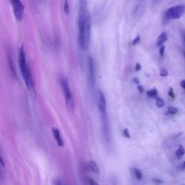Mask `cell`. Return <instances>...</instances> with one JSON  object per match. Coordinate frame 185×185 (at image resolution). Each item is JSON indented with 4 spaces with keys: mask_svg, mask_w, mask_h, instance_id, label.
Segmentation results:
<instances>
[{
    "mask_svg": "<svg viewBox=\"0 0 185 185\" xmlns=\"http://www.w3.org/2000/svg\"><path fill=\"white\" fill-rule=\"evenodd\" d=\"M18 62L21 76L27 88L32 96L33 97H36V91L35 85L27 62L26 52L23 45L21 46L19 49Z\"/></svg>",
    "mask_w": 185,
    "mask_h": 185,
    "instance_id": "6da1fadb",
    "label": "cell"
},
{
    "mask_svg": "<svg viewBox=\"0 0 185 185\" xmlns=\"http://www.w3.org/2000/svg\"><path fill=\"white\" fill-rule=\"evenodd\" d=\"M78 26V44L82 49L86 51L89 48L91 33V19L88 13L79 14Z\"/></svg>",
    "mask_w": 185,
    "mask_h": 185,
    "instance_id": "7a4b0ae2",
    "label": "cell"
},
{
    "mask_svg": "<svg viewBox=\"0 0 185 185\" xmlns=\"http://www.w3.org/2000/svg\"><path fill=\"white\" fill-rule=\"evenodd\" d=\"M59 84L65 97L68 110L73 113L75 109L74 98L70 88L69 80L66 75L62 74L59 78Z\"/></svg>",
    "mask_w": 185,
    "mask_h": 185,
    "instance_id": "3957f363",
    "label": "cell"
},
{
    "mask_svg": "<svg viewBox=\"0 0 185 185\" xmlns=\"http://www.w3.org/2000/svg\"><path fill=\"white\" fill-rule=\"evenodd\" d=\"M185 14V5L180 4L167 9L163 12L162 23L165 26L173 20L178 19Z\"/></svg>",
    "mask_w": 185,
    "mask_h": 185,
    "instance_id": "277c9868",
    "label": "cell"
},
{
    "mask_svg": "<svg viewBox=\"0 0 185 185\" xmlns=\"http://www.w3.org/2000/svg\"><path fill=\"white\" fill-rule=\"evenodd\" d=\"M12 5L14 15L17 21H20L23 19L25 8L20 0H10Z\"/></svg>",
    "mask_w": 185,
    "mask_h": 185,
    "instance_id": "5b68a950",
    "label": "cell"
},
{
    "mask_svg": "<svg viewBox=\"0 0 185 185\" xmlns=\"http://www.w3.org/2000/svg\"><path fill=\"white\" fill-rule=\"evenodd\" d=\"M88 66L89 83L91 86L93 87L94 85V74L93 60L91 57H89L88 59Z\"/></svg>",
    "mask_w": 185,
    "mask_h": 185,
    "instance_id": "8992f818",
    "label": "cell"
},
{
    "mask_svg": "<svg viewBox=\"0 0 185 185\" xmlns=\"http://www.w3.org/2000/svg\"><path fill=\"white\" fill-rule=\"evenodd\" d=\"M8 54V65L9 66L10 70L11 72V73L12 75V76L14 79H17V74L16 73L15 68L14 67L13 59H12L11 53L9 51V50H8L7 52Z\"/></svg>",
    "mask_w": 185,
    "mask_h": 185,
    "instance_id": "52a82bcc",
    "label": "cell"
},
{
    "mask_svg": "<svg viewBox=\"0 0 185 185\" xmlns=\"http://www.w3.org/2000/svg\"><path fill=\"white\" fill-rule=\"evenodd\" d=\"M99 107L102 113L105 112L106 109V102L105 97L101 91H99L98 93Z\"/></svg>",
    "mask_w": 185,
    "mask_h": 185,
    "instance_id": "ba28073f",
    "label": "cell"
},
{
    "mask_svg": "<svg viewBox=\"0 0 185 185\" xmlns=\"http://www.w3.org/2000/svg\"><path fill=\"white\" fill-rule=\"evenodd\" d=\"M52 132L53 133L54 137L56 141L57 144L59 146L63 147L64 146V142L60 136L58 129L55 127H54L52 129Z\"/></svg>",
    "mask_w": 185,
    "mask_h": 185,
    "instance_id": "9c48e42d",
    "label": "cell"
},
{
    "mask_svg": "<svg viewBox=\"0 0 185 185\" xmlns=\"http://www.w3.org/2000/svg\"><path fill=\"white\" fill-rule=\"evenodd\" d=\"M168 39V35L165 32H163L159 35L157 39V45L160 47L163 45L166 42Z\"/></svg>",
    "mask_w": 185,
    "mask_h": 185,
    "instance_id": "30bf717a",
    "label": "cell"
},
{
    "mask_svg": "<svg viewBox=\"0 0 185 185\" xmlns=\"http://www.w3.org/2000/svg\"><path fill=\"white\" fill-rule=\"evenodd\" d=\"M185 153V151L184 147L182 145H179V148L176 152V155L178 159H180Z\"/></svg>",
    "mask_w": 185,
    "mask_h": 185,
    "instance_id": "8fae6325",
    "label": "cell"
},
{
    "mask_svg": "<svg viewBox=\"0 0 185 185\" xmlns=\"http://www.w3.org/2000/svg\"><path fill=\"white\" fill-rule=\"evenodd\" d=\"M90 166L91 170L95 174H99V170L97 165L94 161H91L90 162Z\"/></svg>",
    "mask_w": 185,
    "mask_h": 185,
    "instance_id": "7c38bea8",
    "label": "cell"
},
{
    "mask_svg": "<svg viewBox=\"0 0 185 185\" xmlns=\"http://www.w3.org/2000/svg\"><path fill=\"white\" fill-rule=\"evenodd\" d=\"M158 91L156 88H153L147 92V95L150 98H155L157 97Z\"/></svg>",
    "mask_w": 185,
    "mask_h": 185,
    "instance_id": "4fadbf2b",
    "label": "cell"
},
{
    "mask_svg": "<svg viewBox=\"0 0 185 185\" xmlns=\"http://www.w3.org/2000/svg\"><path fill=\"white\" fill-rule=\"evenodd\" d=\"M64 11L66 15H69V5L68 0H65L64 7Z\"/></svg>",
    "mask_w": 185,
    "mask_h": 185,
    "instance_id": "5bb4252c",
    "label": "cell"
},
{
    "mask_svg": "<svg viewBox=\"0 0 185 185\" xmlns=\"http://www.w3.org/2000/svg\"><path fill=\"white\" fill-rule=\"evenodd\" d=\"M134 171L136 177L138 180H141L143 177V174L141 171L138 169H135Z\"/></svg>",
    "mask_w": 185,
    "mask_h": 185,
    "instance_id": "9a60e30c",
    "label": "cell"
},
{
    "mask_svg": "<svg viewBox=\"0 0 185 185\" xmlns=\"http://www.w3.org/2000/svg\"><path fill=\"white\" fill-rule=\"evenodd\" d=\"M156 104L158 107L161 108L164 106V103L163 100L161 98L157 97L156 98Z\"/></svg>",
    "mask_w": 185,
    "mask_h": 185,
    "instance_id": "2e32d148",
    "label": "cell"
},
{
    "mask_svg": "<svg viewBox=\"0 0 185 185\" xmlns=\"http://www.w3.org/2000/svg\"><path fill=\"white\" fill-rule=\"evenodd\" d=\"M168 112L171 114H175L178 112V109L175 107L169 106L168 107Z\"/></svg>",
    "mask_w": 185,
    "mask_h": 185,
    "instance_id": "e0dca14e",
    "label": "cell"
},
{
    "mask_svg": "<svg viewBox=\"0 0 185 185\" xmlns=\"http://www.w3.org/2000/svg\"><path fill=\"white\" fill-rule=\"evenodd\" d=\"M168 94L169 96L173 99H175V93H174V90L172 88H170L169 90Z\"/></svg>",
    "mask_w": 185,
    "mask_h": 185,
    "instance_id": "ac0fdd59",
    "label": "cell"
},
{
    "mask_svg": "<svg viewBox=\"0 0 185 185\" xmlns=\"http://www.w3.org/2000/svg\"><path fill=\"white\" fill-rule=\"evenodd\" d=\"M168 75V71L165 69H162L160 73V75L161 77H166Z\"/></svg>",
    "mask_w": 185,
    "mask_h": 185,
    "instance_id": "d6986e66",
    "label": "cell"
},
{
    "mask_svg": "<svg viewBox=\"0 0 185 185\" xmlns=\"http://www.w3.org/2000/svg\"><path fill=\"white\" fill-rule=\"evenodd\" d=\"M165 47L162 45L161 46L159 49V54L161 57H163L164 54Z\"/></svg>",
    "mask_w": 185,
    "mask_h": 185,
    "instance_id": "ffe728a7",
    "label": "cell"
},
{
    "mask_svg": "<svg viewBox=\"0 0 185 185\" xmlns=\"http://www.w3.org/2000/svg\"><path fill=\"white\" fill-rule=\"evenodd\" d=\"M181 32L183 42L185 46V30L184 29L181 30Z\"/></svg>",
    "mask_w": 185,
    "mask_h": 185,
    "instance_id": "44dd1931",
    "label": "cell"
},
{
    "mask_svg": "<svg viewBox=\"0 0 185 185\" xmlns=\"http://www.w3.org/2000/svg\"><path fill=\"white\" fill-rule=\"evenodd\" d=\"M124 134L125 137L127 138H130L131 137L128 131V130L127 129H125L124 131Z\"/></svg>",
    "mask_w": 185,
    "mask_h": 185,
    "instance_id": "7402d4cb",
    "label": "cell"
},
{
    "mask_svg": "<svg viewBox=\"0 0 185 185\" xmlns=\"http://www.w3.org/2000/svg\"><path fill=\"white\" fill-rule=\"evenodd\" d=\"M140 41V37L139 36H138L136 38V39H134L133 41V45H135L137 44L138 43H139Z\"/></svg>",
    "mask_w": 185,
    "mask_h": 185,
    "instance_id": "603a6c76",
    "label": "cell"
},
{
    "mask_svg": "<svg viewBox=\"0 0 185 185\" xmlns=\"http://www.w3.org/2000/svg\"><path fill=\"white\" fill-rule=\"evenodd\" d=\"M153 180L154 182L156 183V184H161L162 183V181L160 180L159 179H153Z\"/></svg>",
    "mask_w": 185,
    "mask_h": 185,
    "instance_id": "cb8c5ba5",
    "label": "cell"
},
{
    "mask_svg": "<svg viewBox=\"0 0 185 185\" xmlns=\"http://www.w3.org/2000/svg\"><path fill=\"white\" fill-rule=\"evenodd\" d=\"M132 82L134 83L137 84L139 83L140 80L139 78H137V77H136V78L133 79Z\"/></svg>",
    "mask_w": 185,
    "mask_h": 185,
    "instance_id": "d4e9b609",
    "label": "cell"
},
{
    "mask_svg": "<svg viewBox=\"0 0 185 185\" xmlns=\"http://www.w3.org/2000/svg\"><path fill=\"white\" fill-rule=\"evenodd\" d=\"M180 86L183 89H185V80L181 81L180 82Z\"/></svg>",
    "mask_w": 185,
    "mask_h": 185,
    "instance_id": "484cf974",
    "label": "cell"
},
{
    "mask_svg": "<svg viewBox=\"0 0 185 185\" xmlns=\"http://www.w3.org/2000/svg\"><path fill=\"white\" fill-rule=\"evenodd\" d=\"M89 183L90 184L92 185H97L98 184L96 181L92 179L89 180Z\"/></svg>",
    "mask_w": 185,
    "mask_h": 185,
    "instance_id": "4316f807",
    "label": "cell"
},
{
    "mask_svg": "<svg viewBox=\"0 0 185 185\" xmlns=\"http://www.w3.org/2000/svg\"><path fill=\"white\" fill-rule=\"evenodd\" d=\"M138 91L140 93H142L143 91V88L141 85H139L137 87Z\"/></svg>",
    "mask_w": 185,
    "mask_h": 185,
    "instance_id": "83f0119b",
    "label": "cell"
},
{
    "mask_svg": "<svg viewBox=\"0 0 185 185\" xmlns=\"http://www.w3.org/2000/svg\"><path fill=\"white\" fill-rule=\"evenodd\" d=\"M141 69V67L140 64L139 63H137L136 65V71H139Z\"/></svg>",
    "mask_w": 185,
    "mask_h": 185,
    "instance_id": "f1b7e54d",
    "label": "cell"
},
{
    "mask_svg": "<svg viewBox=\"0 0 185 185\" xmlns=\"http://www.w3.org/2000/svg\"><path fill=\"white\" fill-rule=\"evenodd\" d=\"M179 168L181 170L185 169V161L183 163L181 166H179Z\"/></svg>",
    "mask_w": 185,
    "mask_h": 185,
    "instance_id": "f546056e",
    "label": "cell"
},
{
    "mask_svg": "<svg viewBox=\"0 0 185 185\" xmlns=\"http://www.w3.org/2000/svg\"><path fill=\"white\" fill-rule=\"evenodd\" d=\"M0 161H1V164L2 165V167H3V168H5V163L4 162V161H3L2 158L1 157V159H0Z\"/></svg>",
    "mask_w": 185,
    "mask_h": 185,
    "instance_id": "4dcf8cb0",
    "label": "cell"
},
{
    "mask_svg": "<svg viewBox=\"0 0 185 185\" xmlns=\"http://www.w3.org/2000/svg\"><path fill=\"white\" fill-rule=\"evenodd\" d=\"M183 134V133H179L178 134V135H177V136H176V138H177V137H178V136L181 135V134Z\"/></svg>",
    "mask_w": 185,
    "mask_h": 185,
    "instance_id": "1f68e13d",
    "label": "cell"
},
{
    "mask_svg": "<svg viewBox=\"0 0 185 185\" xmlns=\"http://www.w3.org/2000/svg\"><path fill=\"white\" fill-rule=\"evenodd\" d=\"M183 55H184V56L185 58V51H183Z\"/></svg>",
    "mask_w": 185,
    "mask_h": 185,
    "instance_id": "d6a6232c",
    "label": "cell"
}]
</instances>
